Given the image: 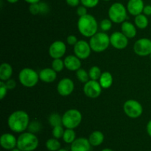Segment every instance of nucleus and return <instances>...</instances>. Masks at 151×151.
<instances>
[{
    "mask_svg": "<svg viewBox=\"0 0 151 151\" xmlns=\"http://www.w3.org/2000/svg\"><path fill=\"white\" fill-rule=\"evenodd\" d=\"M29 11L32 15H38L41 13V8H40L39 3H34V4H29Z\"/></svg>",
    "mask_w": 151,
    "mask_h": 151,
    "instance_id": "obj_35",
    "label": "nucleus"
},
{
    "mask_svg": "<svg viewBox=\"0 0 151 151\" xmlns=\"http://www.w3.org/2000/svg\"><path fill=\"white\" fill-rule=\"evenodd\" d=\"M113 76L110 72H108V71L103 72L99 79V82L103 89H109V87H111L113 84Z\"/></svg>",
    "mask_w": 151,
    "mask_h": 151,
    "instance_id": "obj_23",
    "label": "nucleus"
},
{
    "mask_svg": "<svg viewBox=\"0 0 151 151\" xmlns=\"http://www.w3.org/2000/svg\"><path fill=\"white\" fill-rule=\"evenodd\" d=\"M91 145L88 139L84 137L77 138L71 144V151H90Z\"/></svg>",
    "mask_w": 151,
    "mask_h": 151,
    "instance_id": "obj_17",
    "label": "nucleus"
},
{
    "mask_svg": "<svg viewBox=\"0 0 151 151\" xmlns=\"http://www.w3.org/2000/svg\"><path fill=\"white\" fill-rule=\"evenodd\" d=\"M41 127H42V126H41V122L37 121V120H34V121H32L29 122L27 130L30 133L35 134V133H38L41 130Z\"/></svg>",
    "mask_w": 151,
    "mask_h": 151,
    "instance_id": "obj_31",
    "label": "nucleus"
},
{
    "mask_svg": "<svg viewBox=\"0 0 151 151\" xmlns=\"http://www.w3.org/2000/svg\"><path fill=\"white\" fill-rule=\"evenodd\" d=\"M66 2L70 7H75L79 6V4L81 3V0H66Z\"/></svg>",
    "mask_w": 151,
    "mask_h": 151,
    "instance_id": "obj_40",
    "label": "nucleus"
},
{
    "mask_svg": "<svg viewBox=\"0 0 151 151\" xmlns=\"http://www.w3.org/2000/svg\"><path fill=\"white\" fill-rule=\"evenodd\" d=\"M28 4H34V3H39L41 0H24Z\"/></svg>",
    "mask_w": 151,
    "mask_h": 151,
    "instance_id": "obj_44",
    "label": "nucleus"
},
{
    "mask_svg": "<svg viewBox=\"0 0 151 151\" xmlns=\"http://www.w3.org/2000/svg\"><path fill=\"white\" fill-rule=\"evenodd\" d=\"M134 25L139 29L144 30L147 28L149 25V20L147 19V16L143 13L136 16L134 18Z\"/></svg>",
    "mask_w": 151,
    "mask_h": 151,
    "instance_id": "obj_24",
    "label": "nucleus"
},
{
    "mask_svg": "<svg viewBox=\"0 0 151 151\" xmlns=\"http://www.w3.org/2000/svg\"><path fill=\"white\" fill-rule=\"evenodd\" d=\"M112 21L110 19H104L100 22V29L103 31V32H107L109 31L112 28Z\"/></svg>",
    "mask_w": 151,
    "mask_h": 151,
    "instance_id": "obj_33",
    "label": "nucleus"
},
{
    "mask_svg": "<svg viewBox=\"0 0 151 151\" xmlns=\"http://www.w3.org/2000/svg\"><path fill=\"white\" fill-rule=\"evenodd\" d=\"M0 145L3 149L11 150L17 147V138L12 133H3L0 138Z\"/></svg>",
    "mask_w": 151,
    "mask_h": 151,
    "instance_id": "obj_15",
    "label": "nucleus"
},
{
    "mask_svg": "<svg viewBox=\"0 0 151 151\" xmlns=\"http://www.w3.org/2000/svg\"><path fill=\"white\" fill-rule=\"evenodd\" d=\"M65 129L63 125H58L55 126V127H52V134L53 138L59 139H62L64 133Z\"/></svg>",
    "mask_w": 151,
    "mask_h": 151,
    "instance_id": "obj_32",
    "label": "nucleus"
},
{
    "mask_svg": "<svg viewBox=\"0 0 151 151\" xmlns=\"http://www.w3.org/2000/svg\"><path fill=\"white\" fill-rule=\"evenodd\" d=\"M145 4L143 0H129L126 6L128 13L134 16L142 13Z\"/></svg>",
    "mask_w": 151,
    "mask_h": 151,
    "instance_id": "obj_16",
    "label": "nucleus"
},
{
    "mask_svg": "<svg viewBox=\"0 0 151 151\" xmlns=\"http://www.w3.org/2000/svg\"><path fill=\"white\" fill-rule=\"evenodd\" d=\"M39 144L36 135L30 132H24L17 138V147L22 151H34Z\"/></svg>",
    "mask_w": 151,
    "mask_h": 151,
    "instance_id": "obj_3",
    "label": "nucleus"
},
{
    "mask_svg": "<svg viewBox=\"0 0 151 151\" xmlns=\"http://www.w3.org/2000/svg\"><path fill=\"white\" fill-rule=\"evenodd\" d=\"M76 77L81 83H83V84H86L87 81L90 80L88 72H87L83 68H80L76 71Z\"/></svg>",
    "mask_w": 151,
    "mask_h": 151,
    "instance_id": "obj_29",
    "label": "nucleus"
},
{
    "mask_svg": "<svg viewBox=\"0 0 151 151\" xmlns=\"http://www.w3.org/2000/svg\"><path fill=\"white\" fill-rule=\"evenodd\" d=\"M63 140L66 144H72L76 138V133L74 129H65L64 133L63 136Z\"/></svg>",
    "mask_w": 151,
    "mask_h": 151,
    "instance_id": "obj_26",
    "label": "nucleus"
},
{
    "mask_svg": "<svg viewBox=\"0 0 151 151\" xmlns=\"http://www.w3.org/2000/svg\"><path fill=\"white\" fill-rule=\"evenodd\" d=\"M108 15L112 22L115 24H122L126 21L128 10L122 3L114 2L109 7Z\"/></svg>",
    "mask_w": 151,
    "mask_h": 151,
    "instance_id": "obj_6",
    "label": "nucleus"
},
{
    "mask_svg": "<svg viewBox=\"0 0 151 151\" xmlns=\"http://www.w3.org/2000/svg\"><path fill=\"white\" fill-rule=\"evenodd\" d=\"M76 13L79 17L86 16V14H88V13H87V7H86L85 6L83 5L78 6V7H77Z\"/></svg>",
    "mask_w": 151,
    "mask_h": 151,
    "instance_id": "obj_37",
    "label": "nucleus"
},
{
    "mask_svg": "<svg viewBox=\"0 0 151 151\" xmlns=\"http://www.w3.org/2000/svg\"><path fill=\"white\" fill-rule=\"evenodd\" d=\"M124 113L131 118H137L143 113V107L140 102L135 99H128L123 105Z\"/></svg>",
    "mask_w": 151,
    "mask_h": 151,
    "instance_id": "obj_8",
    "label": "nucleus"
},
{
    "mask_svg": "<svg viewBox=\"0 0 151 151\" xmlns=\"http://www.w3.org/2000/svg\"><path fill=\"white\" fill-rule=\"evenodd\" d=\"M40 4V8H41V13H47V12H49L50 8H49V6L47 5V4L44 2H39Z\"/></svg>",
    "mask_w": 151,
    "mask_h": 151,
    "instance_id": "obj_41",
    "label": "nucleus"
},
{
    "mask_svg": "<svg viewBox=\"0 0 151 151\" xmlns=\"http://www.w3.org/2000/svg\"><path fill=\"white\" fill-rule=\"evenodd\" d=\"M10 151H22V150H19L18 147H16V148H14V149L11 150H10Z\"/></svg>",
    "mask_w": 151,
    "mask_h": 151,
    "instance_id": "obj_47",
    "label": "nucleus"
},
{
    "mask_svg": "<svg viewBox=\"0 0 151 151\" xmlns=\"http://www.w3.org/2000/svg\"><path fill=\"white\" fill-rule=\"evenodd\" d=\"M66 53V45L63 41L56 40L50 44L49 47V54L50 57L55 59H61Z\"/></svg>",
    "mask_w": 151,
    "mask_h": 151,
    "instance_id": "obj_12",
    "label": "nucleus"
},
{
    "mask_svg": "<svg viewBox=\"0 0 151 151\" xmlns=\"http://www.w3.org/2000/svg\"><path fill=\"white\" fill-rule=\"evenodd\" d=\"M58 151H68V150H66V149H63V148H60V149L58 150Z\"/></svg>",
    "mask_w": 151,
    "mask_h": 151,
    "instance_id": "obj_48",
    "label": "nucleus"
},
{
    "mask_svg": "<svg viewBox=\"0 0 151 151\" xmlns=\"http://www.w3.org/2000/svg\"><path fill=\"white\" fill-rule=\"evenodd\" d=\"M77 25L80 33L86 38H91L97 33L98 30L97 19L94 16L88 13L86 16L79 17Z\"/></svg>",
    "mask_w": 151,
    "mask_h": 151,
    "instance_id": "obj_2",
    "label": "nucleus"
},
{
    "mask_svg": "<svg viewBox=\"0 0 151 151\" xmlns=\"http://www.w3.org/2000/svg\"><path fill=\"white\" fill-rule=\"evenodd\" d=\"M49 123L52 127L58 125H63L62 124V115H59L57 113H52L50 115L48 118Z\"/></svg>",
    "mask_w": 151,
    "mask_h": 151,
    "instance_id": "obj_27",
    "label": "nucleus"
},
{
    "mask_svg": "<svg viewBox=\"0 0 151 151\" xmlns=\"http://www.w3.org/2000/svg\"><path fill=\"white\" fill-rule=\"evenodd\" d=\"M143 14H145V16H151V5L150 4H147V5H145L144 9H143Z\"/></svg>",
    "mask_w": 151,
    "mask_h": 151,
    "instance_id": "obj_42",
    "label": "nucleus"
},
{
    "mask_svg": "<svg viewBox=\"0 0 151 151\" xmlns=\"http://www.w3.org/2000/svg\"><path fill=\"white\" fill-rule=\"evenodd\" d=\"M150 60H151V54L150 55Z\"/></svg>",
    "mask_w": 151,
    "mask_h": 151,
    "instance_id": "obj_50",
    "label": "nucleus"
},
{
    "mask_svg": "<svg viewBox=\"0 0 151 151\" xmlns=\"http://www.w3.org/2000/svg\"><path fill=\"white\" fill-rule=\"evenodd\" d=\"M7 90H9L7 89L5 82L3 81H0V99H1V100H2L5 97L7 93Z\"/></svg>",
    "mask_w": 151,
    "mask_h": 151,
    "instance_id": "obj_36",
    "label": "nucleus"
},
{
    "mask_svg": "<svg viewBox=\"0 0 151 151\" xmlns=\"http://www.w3.org/2000/svg\"><path fill=\"white\" fill-rule=\"evenodd\" d=\"M39 78L44 83H52L57 78V72L52 68H46L41 70L39 73Z\"/></svg>",
    "mask_w": 151,
    "mask_h": 151,
    "instance_id": "obj_19",
    "label": "nucleus"
},
{
    "mask_svg": "<svg viewBox=\"0 0 151 151\" xmlns=\"http://www.w3.org/2000/svg\"><path fill=\"white\" fill-rule=\"evenodd\" d=\"M88 42L92 51L102 53L107 50L111 44L110 36L105 32H97L90 38Z\"/></svg>",
    "mask_w": 151,
    "mask_h": 151,
    "instance_id": "obj_4",
    "label": "nucleus"
},
{
    "mask_svg": "<svg viewBox=\"0 0 151 151\" xmlns=\"http://www.w3.org/2000/svg\"><path fill=\"white\" fill-rule=\"evenodd\" d=\"M103 1H110V0H103Z\"/></svg>",
    "mask_w": 151,
    "mask_h": 151,
    "instance_id": "obj_49",
    "label": "nucleus"
},
{
    "mask_svg": "<svg viewBox=\"0 0 151 151\" xmlns=\"http://www.w3.org/2000/svg\"><path fill=\"white\" fill-rule=\"evenodd\" d=\"M103 87L100 85L99 81L91 80L87 81L83 86V93L87 97L90 99H96L99 97L102 93Z\"/></svg>",
    "mask_w": 151,
    "mask_h": 151,
    "instance_id": "obj_10",
    "label": "nucleus"
},
{
    "mask_svg": "<svg viewBox=\"0 0 151 151\" xmlns=\"http://www.w3.org/2000/svg\"><path fill=\"white\" fill-rule=\"evenodd\" d=\"M45 146L49 151H58L61 148V144L58 139L55 138H51L46 142Z\"/></svg>",
    "mask_w": 151,
    "mask_h": 151,
    "instance_id": "obj_25",
    "label": "nucleus"
},
{
    "mask_svg": "<svg viewBox=\"0 0 151 151\" xmlns=\"http://www.w3.org/2000/svg\"><path fill=\"white\" fill-rule=\"evenodd\" d=\"M146 130H147V134L149 135V136L151 137V119L147 122V127H146Z\"/></svg>",
    "mask_w": 151,
    "mask_h": 151,
    "instance_id": "obj_43",
    "label": "nucleus"
},
{
    "mask_svg": "<svg viewBox=\"0 0 151 151\" xmlns=\"http://www.w3.org/2000/svg\"><path fill=\"white\" fill-rule=\"evenodd\" d=\"M100 0H81L82 5L85 6L87 8H93L97 6Z\"/></svg>",
    "mask_w": 151,
    "mask_h": 151,
    "instance_id": "obj_34",
    "label": "nucleus"
},
{
    "mask_svg": "<svg viewBox=\"0 0 151 151\" xmlns=\"http://www.w3.org/2000/svg\"><path fill=\"white\" fill-rule=\"evenodd\" d=\"M4 82H5L8 90H13L16 87V81L14 79H13V78H10V79L4 81Z\"/></svg>",
    "mask_w": 151,
    "mask_h": 151,
    "instance_id": "obj_39",
    "label": "nucleus"
},
{
    "mask_svg": "<svg viewBox=\"0 0 151 151\" xmlns=\"http://www.w3.org/2000/svg\"><path fill=\"white\" fill-rule=\"evenodd\" d=\"M6 1H7V2L10 3V4H15V3L18 2L19 0H6Z\"/></svg>",
    "mask_w": 151,
    "mask_h": 151,
    "instance_id": "obj_45",
    "label": "nucleus"
},
{
    "mask_svg": "<svg viewBox=\"0 0 151 151\" xmlns=\"http://www.w3.org/2000/svg\"><path fill=\"white\" fill-rule=\"evenodd\" d=\"M29 114L24 110H16L12 113L7 118V125L12 132L22 133L27 130L29 124Z\"/></svg>",
    "mask_w": 151,
    "mask_h": 151,
    "instance_id": "obj_1",
    "label": "nucleus"
},
{
    "mask_svg": "<svg viewBox=\"0 0 151 151\" xmlns=\"http://www.w3.org/2000/svg\"><path fill=\"white\" fill-rule=\"evenodd\" d=\"M75 89L74 81L69 78H63L59 81L57 85V91L61 96H68L72 93Z\"/></svg>",
    "mask_w": 151,
    "mask_h": 151,
    "instance_id": "obj_14",
    "label": "nucleus"
},
{
    "mask_svg": "<svg viewBox=\"0 0 151 151\" xmlns=\"http://www.w3.org/2000/svg\"><path fill=\"white\" fill-rule=\"evenodd\" d=\"M65 68L69 71H75L81 68V59L74 55H69L66 56L63 60Z\"/></svg>",
    "mask_w": 151,
    "mask_h": 151,
    "instance_id": "obj_18",
    "label": "nucleus"
},
{
    "mask_svg": "<svg viewBox=\"0 0 151 151\" xmlns=\"http://www.w3.org/2000/svg\"><path fill=\"white\" fill-rule=\"evenodd\" d=\"M39 80V74L32 68H24L19 72V81L25 87H35Z\"/></svg>",
    "mask_w": 151,
    "mask_h": 151,
    "instance_id": "obj_7",
    "label": "nucleus"
},
{
    "mask_svg": "<svg viewBox=\"0 0 151 151\" xmlns=\"http://www.w3.org/2000/svg\"><path fill=\"white\" fill-rule=\"evenodd\" d=\"M134 51L139 56H147L151 54V39L142 38L137 40L134 44Z\"/></svg>",
    "mask_w": 151,
    "mask_h": 151,
    "instance_id": "obj_9",
    "label": "nucleus"
},
{
    "mask_svg": "<svg viewBox=\"0 0 151 151\" xmlns=\"http://www.w3.org/2000/svg\"><path fill=\"white\" fill-rule=\"evenodd\" d=\"M13 67L7 62H4L0 66V79L1 81H6L11 78L13 75Z\"/></svg>",
    "mask_w": 151,
    "mask_h": 151,
    "instance_id": "obj_22",
    "label": "nucleus"
},
{
    "mask_svg": "<svg viewBox=\"0 0 151 151\" xmlns=\"http://www.w3.org/2000/svg\"><path fill=\"white\" fill-rule=\"evenodd\" d=\"M51 66V68H52L55 72H61L65 68L64 62H63V60H62L61 59H53L52 62Z\"/></svg>",
    "mask_w": 151,
    "mask_h": 151,
    "instance_id": "obj_30",
    "label": "nucleus"
},
{
    "mask_svg": "<svg viewBox=\"0 0 151 151\" xmlns=\"http://www.w3.org/2000/svg\"><path fill=\"white\" fill-rule=\"evenodd\" d=\"M111 45L117 50H123L128 44V38L122 32L115 31L110 36Z\"/></svg>",
    "mask_w": 151,
    "mask_h": 151,
    "instance_id": "obj_13",
    "label": "nucleus"
},
{
    "mask_svg": "<svg viewBox=\"0 0 151 151\" xmlns=\"http://www.w3.org/2000/svg\"><path fill=\"white\" fill-rule=\"evenodd\" d=\"M105 139L104 134L100 130H94L88 137V141L91 147H98L103 143Z\"/></svg>",
    "mask_w": 151,
    "mask_h": 151,
    "instance_id": "obj_21",
    "label": "nucleus"
},
{
    "mask_svg": "<svg viewBox=\"0 0 151 151\" xmlns=\"http://www.w3.org/2000/svg\"><path fill=\"white\" fill-rule=\"evenodd\" d=\"M121 32L128 38H133L136 36L137 33V27L132 22L125 21L121 24Z\"/></svg>",
    "mask_w": 151,
    "mask_h": 151,
    "instance_id": "obj_20",
    "label": "nucleus"
},
{
    "mask_svg": "<svg viewBox=\"0 0 151 151\" xmlns=\"http://www.w3.org/2000/svg\"><path fill=\"white\" fill-rule=\"evenodd\" d=\"M102 73H102L101 69L97 66H92L88 70V75L91 80L99 81Z\"/></svg>",
    "mask_w": 151,
    "mask_h": 151,
    "instance_id": "obj_28",
    "label": "nucleus"
},
{
    "mask_svg": "<svg viewBox=\"0 0 151 151\" xmlns=\"http://www.w3.org/2000/svg\"><path fill=\"white\" fill-rule=\"evenodd\" d=\"M101 151H114V150L112 149H111V148H104V149L102 150Z\"/></svg>",
    "mask_w": 151,
    "mask_h": 151,
    "instance_id": "obj_46",
    "label": "nucleus"
},
{
    "mask_svg": "<svg viewBox=\"0 0 151 151\" xmlns=\"http://www.w3.org/2000/svg\"><path fill=\"white\" fill-rule=\"evenodd\" d=\"M73 50L75 56L81 60L88 59L92 51L89 42L85 40H78L77 44L74 46Z\"/></svg>",
    "mask_w": 151,
    "mask_h": 151,
    "instance_id": "obj_11",
    "label": "nucleus"
},
{
    "mask_svg": "<svg viewBox=\"0 0 151 151\" xmlns=\"http://www.w3.org/2000/svg\"><path fill=\"white\" fill-rule=\"evenodd\" d=\"M78 41V38H77L76 36L75 35H69L68 36L67 38H66V42H67V44H69V45L75 46Z\"/></svg>",
    "mask_w": 151,
    "mask_h": 151,
    "instance_id": "obj_38",
    "label": "nucleus"
},
{
    "mask_svg": "<svg viewBox=\"0 0 151 151\" xmlns=\"http://www.w3.org/2000/svg\"><path fill=\"white\" fill-rule=\"evenodd\" d=\"M83 120L82 113L77 109H69L62 115V124L66 129H75Z\"/></svg>",
    "mask_w": 151,
    "mask_h": 151,
    "instance_id": "obj_5",
    "label": "nucleus"
}]
</instances>
